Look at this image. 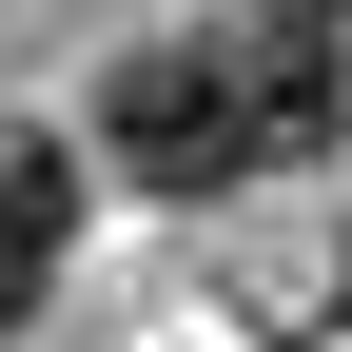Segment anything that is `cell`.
<instances>
[{"mask_svg": "<svg viewBox=\"0 0 352 352\" xmlns=\"http://www.w3.org/2000/svg\"><path fill=\"white\" fill-rule=\"evenodd\" d=\"M98 157L138 176V196H235L254 176L235 39H138V59H98Z\"/></svg>", "mask_w": 352, "mask_h": 352, "instance_id": "obj_1", "label": "cell"}, {"mask_svg": "<svg viewBox=\"0 0 352 352\" xmlns=\"http://www.w3.org/2000/svg\"><path fill=\"white\" fill-rule=\"evenodd\" d=\"M235 118H254V176H274V157H333V138H352L333 20H235Z\"/></svg>", "mask_w": 352, "mask_h": 352, "instance_id": "obj_2", "label": "cell"}, {"mask_svg": "<svg viewBox=\"0 0 352 352\" xmlns=\"http://www.w3.org/2000/svg\"><path fill=\"white\" fill-rule=\"evenodd\" d=\"M59 254H78V157L0 118V333H20L39 294H59Z\"/></svg>", "mask_w": 352, "mask_h": 352, "instance_id": "obj_3", "label": "cell"}, {"mask_svg": "<svg viewBox=\"0 0 352 352\" xmlns=\"http://www.w3.org/2000/svg\"><path fill=\"white\" fill-rule=\"evenodd\" d=\"M254 20H352V0H254Z\"/></svg>", "mask_w": 352, "mask_h": 352, "instance_id": "obj_4", "label": "cell"}, {"mask_svg": "<svg viewBox=\"0 0 352 352\" xmlns=\"http://www.w3.org/2000/svg\"><path fill=\"white\" fill-rule=\"evenodd\" d=\"M333 294H352V254H333Z\"/></svg>", "mask_w": 352, "mask_h": 352, "instance_id": "obj_5", "label": "cell"}]
</instances>
